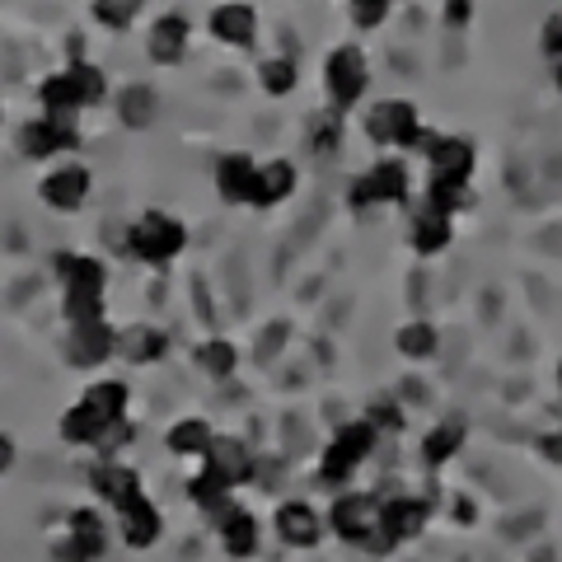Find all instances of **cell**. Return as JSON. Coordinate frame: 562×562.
Returning a JSON list of instances; mask_svg holds the SVG:
<instances>
[{"label": "cell", "mask_w": 562, "mask_h": 562, "mask_svg": "<svg viewBox=\"0 0 562 562\" xmlns=\"http://www.w3.org/2000/svg\"><path fill=\"white\" fill-rule=\"evenodd\" d=\"M52 262H57V277L66 286V301H61L66 324H94V319H103V286H109L103 262L90 258V254H57Z\"/></svg>", "instance_id": "1"}, {"label": "cell", "mask_w": 562, "mask_h": 562, "mask_svg": "<svg viewBox=\"0 0 562 562\" xmlns=\"http://www.w3.org/2000/svg\"><path fill=\"white\" fill-rule=\"evenodd\" d=\"M324 525L342 543H357V549H375V553L390 549V543L380 539V502L371 497V492H342V497L328 506Z\"/></svg>", "instance_id": "2"}, {"label": "cell", "mask_w": 562, "mask_h": 562, "mask_svg": "<svg viewBox=\"0 0 562 562\" xmlns=\"http://www.w3.org/2000/svg\"><path fill=\"white\" fill-rule=\"evenodd\" d=\"M127 249L140 262H155V268H165V262H173V258L188 249V225L179 216H169V211H146V216L132 225Z\"/></svg>", "instance_id": "3"}, {"label": "cell", "mask_w": 562, "mask_h": 562, "mask_svg": "<svg viewBox=\"0 0 562 562\" xmlns=\"http://www.w3.org/2000/svg\"><path fill=\"white\" fill-rule=\"evenodd\" d=\"M375 441H380V431L371 427V422H347V427H338V436H333L328 450H324L319 479H324V483H347L351 473H357L366 460H371Z\"/></svg>", "instance_id": "4"}, {"label": "cell", "mask_w": 562, "mask_h": 562, "mask_svg": "<svg viewBox=\"0 0 562 562\" xmlns=\"http://www.w3.org/2000/svg\"><path fill=\"white\" fill-rule=\"evenodd\" d=\"M413 198V179L403 160H380L375 169H366L357 183H351V206H403Z\"/></svg>", "instance_id": "5"}, {"label": "cell", "mask_w": 562, "mask_h": 562, "mask_svg": "<svg viewBox=\"0 0 562 562\" xmlns=\"http://www.w3.org/2000/svg\"><path fill=\"white\" fill-rule=\"evenodd\" d=\"M366 136L375 140V146H398V150H417L422 140V117L408 99H384L371 109L366 117Z\"/></svg>", "instance_id": "6"}, {"label": "cell", "mask_w": 562, "mask_h": 562, "mask_svg": "<svg viewBox=\"0 0 562 562\" xmlns=\"http://www.w3.org/2000/svg\"><path fill=\"white\" fill-rule=\"evenodd\" d=\"M366 80H371V70H366V57L361 47H333L328 61H324V90H328V103L333 109H351L361 94H366Z\"/></svg>", "instance_id": "7"}, {"label": "cell", "mask_w": 562, "mask_h": 562, "mask_svg": "<svg viewBox=\"0 0 562 562\" xmlns=\"http://www.w3.org/2000/svg\"><path fill=\"white\" fill-rule=\"evenodd\" d=\"M103 549H109V525L94 506H80V512L66 516V539L57 543L61 562H99Z\"/></svg>", "instance_id": "8"}, {"label": "cell", "mask_w": 562, "mask_h": 562, "mask_svg": "<svg viewBox=\"0 0 562 562\" xmlns=\"http://www.w3.org/2000/svg\"><path fill=\"white\" fill-rule=\"evenodd\" d=\"M76 122L70 117H33L20 127V155L24 160H52V155H61V150H76Z\"/></svg>", "instance_id": "9"}, {"label": "cell", "mask_w": 562, "mask_h": 562, "mask_svg": "<svg viewBox=\"0 0 562 562\" xmlns=\"http://www.w3.org/2000/svg\"><path fill=\"white\" fill-rule=\"evenodd\" d=\"M202 469L211 473V479H221L225 492H235L239 483H249L254 473H258V460H254L249 446L235 441V436H216L211 450H206V464Z\"/></svg>", "instance_id": "10"}, {"label": "cell", "mask_w": 562, "mask_h": 562, "mask_svg": "<svg viewBox=\"0 0 562 562\" xmlns=\"http://www.w3.org/2000/svg\"><path fill=\"white\" fill-rule=\"evenodd\" d=\"M427 520H431V506L427 497H390V502H380V539L390 543H408L417 539L422 530H427Z\"/></svg>", "instance_id": "11"}, {"label": "cell", "mask_w": 562, "mask_h": 562, "mask_svg": "<svg viewBox=\"0 0 562 562\" xmlns=\"http://www.w3.org/2000/svg\"><path fill=\"white\" fill-rule=\"evenodd\" d=\"M117 351V333L94 319V324H70V338H66V361L80 366V371H94Z\"/></svg>", "instance_id": "12"}, {"label": "cell", "mask_w": 562, "mask_h": 562, "mask_svg": "<svg viewBox=\"0 0 562 562\" xmlns=\"http://www.w3.org/2000/svg\"><path fill=\"white\" fill-rule=\"evenodd\" d=\"M417 150L431 160V173H446V179H464L473 173V146L464 136H436V132H422Z\"/></svg>", "instance_id": "13"}, {"label": "cell", "mask_w": 562, "mask_h": 562, "mask_svg": "<svg viewBox=\"0 0 562 562\" xmlns=\"http://www.w3.org/2000/svg\"><path fill=\"white\" fill-rule=\"evenodd\" d=\"M90 487H94L99 502L113 506V512L132 506L136 497H146V492H140V473L127 469V464H117V460H99V464L90 469Z\"/></svg>", "instance_id": "14"}, {"label": "cell", "mask_w": 562, "mask_h": 562, "mask_svg": "<svg viewBox=\"0 0 562 562\" xmlns=\"http://www.w3.org/2000/svg\"><path fill=\"white\" fill-rule=\"evenodd\" d=\"M272 530L281 543H291V549H314V543L324 539V520L310 502H281L272 516Z\"/></svg>", "instance_id": "15"}, {"label": "cell", "mask_w": 562, "mask_h": 562, "mask_svg": "<svg viewBox=\"0 0 562 562\" xmlns=\"http://www.w3.org/2000/svg\"><path fill=\"white\" fill-rule=\"evenodd\" d=\"M38 198H43L52 211H80L85 198H90V169H85V165H61V169H52L47 179L38 183Z\"/></svg>", "instance_id": "16"}, {"label": "cell", "mask_w": 562, "mask_h": 562, "mask_svg": "<svg viewBox=\"0 0 562 562\" xmlns=\"http://www.w3.org/2000/svg\"><path fill=\"white\" fill-rule=\"evenodd\" d=\"M117 535H122L127 549H150V543H160V535H165L160 506H155L150 497H136L132 506H122L117 512Z\"/></svg>", "instance_id": "17"}, {"label": "cell", "mask_w": 562, "mask_h": 562, "mask_svg": "<svg viewBox=\"0 0 562 562\" xmlns=\"http://www.w3.org/2000/svg\"><path fill=\"white\" fill-rule=\"evenodd\" d=\"M188 38H192V24L183 14H160L150 24V38H146V57L155 66H179L188 57Z\"/></svg>", "instance_id": "18"}, {"label": "cell", "mask_w": 562, "mask_h": 562, "mask_svg": "<svg viewBox=\"0 0 562 562\" xmlns=\"http://www.w3.org/2000/svg\"><path fill=\"white\" fill-rule=\"evenodd\" d=\"M211 38L231 47H249L258 38V10L249 0H225V5L211 10Z\"/></svg>", "instance_id": "19"}, {"label": "cell", "mask_w": 562, "mask_h": 562, "mask_svg": "<svg viewBox=\"0 0 562 562\" xmlns=\"http://www.w3.org/2000/svg\"><path fill=\"white\" fill-rule=\"evenodd\" d=\"M216 535H221V549L231 558H254L258 543H262V525L254 520V512H244V506H231L221 520H216Z\"/></svg>", "instance_id": "20"}, {"label": "cell", "mask_w": 562, "mask_h": 562, "mask_svg": "<svg viewBox=\"0 0 562 562\" xmlns=\"http://www.w3.org/2000/svg\"><path fill=\"white\" fill-rule=\"evenodd\" d=\"M295 192V165L291 160H268V165H258L254 173V188H249V206H277V202H286Z\"/></svg>", "instance_id": "21"}, {"label": "cell", "mask_w": 562, "mask_h": 562, "mask_svg": "<svg viewBox=\"0 0 562 562\" xmlns=\"http://www.w3.org/2000/svg\"><path fill=\"white\" fill-rule=\"evenodd\" d=\"M254 173L258 165L249 160V155H221V165H216V192H221V202H231V206H249V188H254Z\"/></svg>", "instance_id": "22"}, {"label": "cell", "mask_w": 562, "mask_h": 562, "mask_svg": "<svg viewBox=\"0 0 562 562\" xmlns=\"http://www.w3.org/2000/svg\"><path fill=\"white\" fill-rule=\"evenodd\" d=\"M460 446H464V417H446L422 436V460H427L431 469H441L460 454Z\"/></svg>", "instance_id": "23"}, {"label": "cell", "mask_w": 562, "mask_h": 562, "mask_svg": "<svg viewBox=\"0 0 562 562\" xmlns=\"http://www.w3.org/2000/svg\"><path fill=\"white\" fill-rule=\"evenodd\" d=\"M454 216H441V211H431V206H422L417 216H413V249L422 254V258H431V254H441L446 244H450V235H454V225H450Z\"/></svg>", "instance_id": "24"}, {"label": "cell", "mask_w": 562, "mask_h": 562, "mask_svg": "<svg viewBox=\"0 0 562 562\" xmlns=\"http://www.w3.org/2000/svg\"><path fill=\"white\" fill-rule=\"evenodd\" d=\"M117 351L132 366H150V361H160L165 351H169V338H165L160 328H150V324H136L127 333H117Z\"/></svg>", "instance_id": "25"}, {"label": "cell", "mask_w": 562, "mask_h": 562, "mask_svg": "<svg viewBox=\"0 0 562 562\" xmlns=\"http://www.w3.org/2000/svg\"><path fill=\"white\" fill-rule=\"evenodd\" d=\"M103 427H109V422H103L90 403H70V408L61 413V422H57V431H61L66 446H99Z\"/></svg>", "instance_id": "26"}, {"label": "cell", "mask_w": 562, "mask_h": 562, "mask_svg": "<svg viewBox=\"0 0 562 562\" xmlns=\"http://www.w3.org/2000/svg\"><path fill=\"white\" fill-rule=\"evenodd\" d=\"M211 441H216V431H211L202 417H183V422H173L169 436H165V446H169L173 454H183V460H188V454H192V460H206Z\"/></svg>", "instance_id": "27"}, {"label": "cell", "mask_w": 562, "mask_h": 562, "mask_svg": "<svg viewBox=\"0 0 562 562\" xmlns=\"http://www.w3.org/2000/svg\"><path fill=\"white\" fill-rule=\"evenodd\" d=\"M38 103H43V117H70V122H76V113L85 109L80 94H76V80H70L66 70L61 76H47L38 85Z\"/></svg>", "instance_id": "28"}, {"label": "cell", "mask_w": 562, "mask_h": 562, "mask_svg": "<svg viewBox=\"0 0 562 562\" xmlns=\"http://www.w3.org/2000/svg\"><path fill=\"white\" fill-rule=\"evenodd\" d=\"M155 113H160V99H155L150 85H127V90L117 94V117H122V127L140 132V127H150V122H155Z\"/></svg>", "instance_id": "29"}, {"label": "cell", "mask_w": 562, "mask_h": 562, "mask_svg": "<svg viewBox=\"0 0 562 562\" xmlns=\"http://www.w3.org/2000/svg\"><path fill=\"white\" fill-rule=\"evenodd\" d=\"M80 403H90V408L103 417V422H117V417H127V403H132V390L122 380H94L90 390H85Z\"/></svg>", "instance_id": "30"}, {"label": "cell", "mask_w": 562, "mask_h": 562, "mask_svg": "<svg viewBox=\"0 0 562 562\" xmlns=\"http://www.w3.org/2000/svg\"><path fill=\"white\" fill-rule=\"evenodd\" d=\"M469 202V183L464 179H446V173H431L427 179V206L441 211V216H454Z\"/></svg>", "instance_id": "31"}, {"label": "cell", "mask_w": 562, "mask_h": 562, "mask_svg": "<svg viewBox=\"0 0 562 562\" xmlns=\"http://www.w3.org/2000/svg\"><path fill=\"white\" fill-rule=\"evenodd\" d=\"M258 85H262L268 94L286 99L295 85H301V66H295L291 57H272V61H262V66H258Z\"/></svg>", "instance_id": "32"}, {"label": "cell", "mask_w": 562, "mask_h": 562, "mask_svg": "<svg viewBox=\"0 0 562 562\" xmlns=\"http://www.w3.org/2000/svg\"><path fill=\"white\" fill-rule=\"evenodd\" d=\"M398 351L408 361H427V357H436V351H441V338H436V328L431 324H403L398 328Z\"/></svg>", "instance_id": "33"}, {"label": "cell", "mask_w": 562, "mask_h": 562, "mask_svg": "<svg viewBox=\"0 0 562 562\" xmlns=\"http://www.w3.org/2000/svg\"><path fill=\"white\" fill-rule=\"evenodd\" d=\"M66 76L76 80V94H80L85 109H90V103H103V99H109V80H103V70H99L94 61H70Z\"/></svg>", "instance_id": "34"}, {"label": "cell", "mask_w": 562, "mask_h": 562, "mask_svg": "<svg viewBox=\"0 0 562 562\" xmlns=\"http://www.w3.org/2000/svg\"><path fill=\"white\" fill-rule=\"evenodd\" d=\"M235 347L225 342V338H211V342H202L198 347V366L211 375V380H225V375H235Z\"/></svg>", "instance_id": "35"}, {"label": "cell", "mask_w": 562, "mask_h": 562, "mask_svg": "<svg viewBox=\"0 0 562 562\" xmlns=\"http://www.w3.org/2000/svg\"><path fill=\"white\" fill-rule=\"evenodd\" d=\"M140 10H146V0H94V20L103 29H113V33L132 29V20H136Z\"/></svg>", "instance_id": "36"}, {"label": "cell", "mask_w": 562, "mask_h": 562, "mask_svg": "<svg viewBox=\"0 0 562 562\" xmlns=\"http://www.w3.org/2000/svg\"><path fill=\"white\" fill-rule=\"evenodd\" d=\"M188 497H192V502H198V506H202V512H211V506H216V502H225V497H231V492H225V487H221V479H211V473L202 469V473H198V479H192V483H188Z\"/></svg>", "instance_id": "37"}, {"label": "cell", "mask_w": 562, "mask_h": 562, "mask_svg": "<svg viewBox=\"0 0 562 562\" xmlns=\"http://www.w3.org/2000/svg\"><path fill=\"white\" fill-rule=\"evenodd\" d=\"M132 441V422L127 417H117V422H109V427H103V436H99V454H103V460H113V454L122 450V446H127Z\"/></svg>", "instance_id": "38"}, {"label": "cell", "mask_w": 562, "mask_h": 562, "mask_svg": "<svg viewBox=\"0 0 562 562\" xmlns=\"http://www.w3.org/2000/svg\"><path fill=\"white\" fill-rule=\"evenodd\" d=\"M390 14V0H351V24L357 29H380Z\"/></svg>", "instance_id": "39"}, {"label": "cell", "mask_w": 562, "mask_h": 562, "mask_svg": "<svg viewBox=\"0 0 562 562\" xmlns=\"http://www.w3.org/2000/svg\"><path fill=\"white\" fill-rule=\"evenodd\" d=\"M366 422H371L375 431H398V427H403V413L394 408V403H375L371 417H366Z\"/></svg>", "instance_id": "40"}, {"label": "cell", "mask_w": 562, "mask_h": 562, "mask_svg": "<svg viewBox=\"0 0 562 562\" xmlns=\"http://www.w3.org/2000/svg\"><path fill=\"white\" fill-rule=\"evenodd\" d=\"M543 52L562 57V14H549V24H543Z\"/></svg>", "instance_id": "41"}, {"label": "cell", "mask_w": 562, "mask_h": 562, "mask_svg": "<svg viewBox=\"0 0 562 562\" xmlns=\"http://www.w3.org/2000/svg\"><path fill=\"white\" fill-rule=\"evenodd\" d=\"M469 14H473V5H469V0H446V24L464 29V24H469Z\"/></svg>", "instance_id": "42"}, {"label": "cell", "mask_w": 562, "mask_h": 562, "mask_svg": "<svg viewBox=\"0 0 562 562\" xmlns=\"http://www.w3.org/2000/svg\"><path fill=\"white\" fill-rule=\"evenodd\" d=\"M14 460H20V450H14V441L5 431H0V473H10L14 469Z\"/></svg>", "instance_id": "43"}, {"label": "cell", "mask_w": 562, "mask_h": 562, "mask_svg": "<svg viewBox=\"0 0 562 562\" xmlns=\"http://www.w3.org/2000/svg\"><path fill=\"white\" fill-rule=\"evenodd\" d=\"M543 454H549V460H562V436H549V441H543Z\"/></svg>", "instance_id": "44"}, {"label": "cell", "mask_w": 562, "mask_h": 562, "mask_svg": "<svg viewBox=\"0 0 562 562\" xmlns=\"http://www.w3.org/2000/svg\"><path fill=\"white\" fill-rule=\"evenodd\" d=\"M558 90H562V66H558Z\"/></svg>", "instance_id": "45"}, {"label": "cell", "mask_w": 562, "mask_h": 562, "mask_svg": "<svg viewBox=\"0 0 562 562\" xmlns=\"http://www.w3.org/2000/svg\"><path fill=\"white\" fill-rule=\"evenodd\" d=\"M558 384H562V366H558Z\"/></svg>", "instance_id": "46"}, {"label": "cell", "mask_w": 562, "mask_h": 562, "mask_svg": "<svg viewBox=\"0 0 562 562\" xmlns=\"http://www.w3.org/2000/svg\"><path fill=\"white\" fill-rule=\"evenodd\" d=\"M0 122H5V113H0Z\"/></svg>", "instance_id": "47"}]
</instances>
